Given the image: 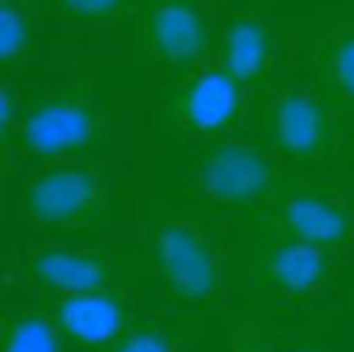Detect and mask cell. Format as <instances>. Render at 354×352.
<instances>
[{
  "label": "cell",
  "instance_id": "1",
  "mask_svg": "<svg viewBox=\"0 0 354 352\" xmlns=\"http://www.w3.org/2000/svg\"><path fill=\"white\" fill-rule=\"evenodd\" d=\"M133 253L160 307L180 315L228 313L241 286V230L216 214L168 203L160 195L137 197Z\"/></svg>",
  "mask_w": 354,
  "mask_h": 352
},
{
  "label": "cell",
  "instance_id": "2",
  "mask_svg": "<svg viewBox=\"0 0 354 352\" xmlns=\"http://www.w3.org/2000/svg\"><path fill=\"white\" fill-rule=\"evenodd\" d=\"M176 203L216 214L239 230L253 224L299 176L251 129L189 149Z\"/></svg>",
  "mask_w": 354,
  "mask_h": 352
},
{
  "label": "cell",
  "instance_id": "3",
  "mask_svg": "<svg viewBox=\"0 0 354 352\" xmlns=\"http://www.w3.org/2000/svg\"><path fill=\"white\" fill-rule=\"evenodd\" d=\"M122 158L64 160L27 166L17 180L19 228L56 239H93L118 210Z\"/></svg>",
  "mask_w": 354,
  "mask_h": 352
},
{
  "label": "cell",
  "instance_id": "4",
  "mask_svg": "<svg viewBox=\"0 0 354 352\" xmlns=\"http://www.w3.org/2000/svg\"><path fill=\"white\" fill-rule=\"evenodd\" d=\"M346 116L305 73H292L255 93L249 129L299 176L344 172L354 145Z\"/></svg>",
  "mask_w": 354,
  "mask_h": 352
},
{
  "label": "cell",
  "instance_id": "5",
  "mask_svg": "<svg viewBox=\"0 0 354 352\" xmlns=\"http://www.w3.org/2000/svg\"><path fill=\"white\" fill-rule=\"evenodd\" d=\"M133 249L95 239L31 234L15 222L2 230V284L23 297L77 295L139 282Z\"/></svg>",
  "mask_w": 354,
  "mask_h": 352
},
{
  "label": "cell",
  "instance_id": "6",
  "mask_svg": "<svg viewBox=\"0 0 354 352\" xmlns=\"http://www.w3.org/2000/svg\"><path fill=\"white\" fill-rule=\"evenodd\" d=\"M112 145V114L100 85L83 68L58 83L25 89L15 170L21 164L114 158Z\"/></svg>",
  "mask_w": 354,
  "mask_h": 352
},
{
  "label": "cell",
  "instance_id": "7",
  "mask_svg": "<svg viewBox=\"0 0 354 352\" xmlns=\"http://www.w3.org/2000/svg\"><path fill=\"white\" fill-rule=\"evenodd\" d=\"M255 93L218 60L156 83L151 122L166 139L191 149L249 129Z\"/></svg>",
  "mask_w": 354,
  "mask_h": 352
},
{
  "label": "cell",
  "instance_id": "8",
  "mask_svg": "<svg viewBox=\"0 0 354 352\" xmlns=\"http://www.w3.org/2000/svg\"><path fill=\"white\" fill-rule=\"evenodd\" d=\"M344 251L274 237L241 234V290L274 311H305L336 284Z\"/></svg>",
  "mask_w": 354,
  "mask_h": 352
},
{
  "label": "cell",
  "instance_id": "9",
  "mask_svg": "<svg viewBox=\"0 0 354 352\" xmlns=\"http://www.w3.org/2000/svg\"><path fill=\"white\" fill-rule=\"evenodd\" d=\"M222 0H137L127 23L133 62L153 81L214 56Z\"/></svg>",
  "mask_w": 354,
  "mask_h": 352
},
{
  "label": "cell",
  "instance_id": "10",
  "mask_svg": "<svg viewBox=\"0 0 354 352\" xmlns=\"http://www.w3.org/2000/svg\"><path fill=\"white\" fill-rule=\"evenodd\" d=\"M241 234L301 241L348 255L354 239V183L344 172L297 176Z\"/></svg>",
  "mask_w": 354,
  "mask_h": 352
},
{
  "label": "cell",
  "instance_id": "11",
  "mask_svg": "<svg viewBox=\"0 0 354 352\" xmlns=\"http://www.w3.org/2000/svg\"><path fill=\"white\" fill-rule=\"evenodd\" d=\"M212 58L253 93L297 71L292 37L274 17L272 0H222Z\"/></svg>",
  "mask_w": 354,
  "mask_h": 352
},
{
  "label": "cell",
  "instance_id": "12",
  "mask_svg": "<svg viewBox=\"0 0 354 352\" xmlns=\"http://www.w3.org/2000/svg\"><path fill=\"white\" fill-rule=\"evenodd\" d=\"M75 27L50 6L0 0L2 77L23 89H37L71 77L79 66L73 50Z\"/></svg>",
  "mask_w": 354,
  "mask_h": 352
},
{
  "label": "cell",
  "instance_id": "13",
  "mask_svg": "<svg viewBox=\"0 0 354 352\" xmlns=\"http://www.w3.org/2000/svg\"><path fill=\"white\" fill-rule=\"evenodd\" d=\"M56 324L75 352L110 351L141 317L137 286H112L77 295L27 297Z\"/></svg>",
  "mask_w": 354,
  "mask_h": 352
},
{
  "label": "cell",
  "instance_id": "14",
  "mask_svg": "<svg viewBox=\"0 0 354 352\" xmlns=\"http://www.w3.org/2000/svg\"><path fill=\"white\" fill-rule=\"evenodd\" d=\"M303 73L354 120V15L336 17L315 33Z\"/></svg>",
  "mask_w": 354,
  "mask_h": 352
},
{
  "label": "cell",
  "instance_id": "15",
  "mask_svg": "<svg viewBox=\"0 0 354 352\" xmlns=\"http://www.w3.org/2000/svg\"><path fill=\"white\" fill-rule=\"evenodd\" d=\"M0 352H75L50 315L31 299L4 307L0 315Z\"/></svg>",
  "mask_w": 354,
  "mask_h": 352
},
{
  "label": "cell",
  "instance_id": "16",
  "mask_svg": "<svg viewBox=\"0 0 354 352\" xmlns=\"http://www.w3.org/2000/svg\"><path fill=\"white\" fill-rule=\"evenodd\" d=\"M195 317L168 309L141 313L135 326L106 352H193Z\"/></svg>",
  "mask_w": 354,
  "mask_h": 352
},
{
  "label": "cell",
  "instance_id": "17",
  "mask_svg": "<svg viewBox=\"0 0 354 352\" xmlns=\"http://www.w3.org/2000/svg\"><path fill=\"white\" fill-rule=\"evenodd\" d=\"M288 338L278 330L274 309L255 297L228 311L224 352H284Z\"/></svg>",
  "mask_w": 354,
  "mask_h": 352
},
{
  "label": "cell",
  "instance_id": "18",
  "mask_svg": "<svg viewBox=\"0 0 354 352\" xmlns=\"http://www.w3.org/2000/svg\"><path fill=\"white\" fill-rule=\"evenodd\" d=\"M137 0H50V8L81 29L118 31L124 29Z\"/></svg>",
  "mask_w": 354,
  "mask_h": 352
},
{
  "label": "cell",
  "instance_id": "19",
  "mask_svg": "<svg viewBox=\"0 0 354 352\" xmlns=\"http://www.w3.org/2000/svg\"><path fill=\"white\" fill-rule=\"evenodd\" d=\"M25 102V89L2 77L0 83V174L2 183L15 172V141L19 133L21 112Z\"/></svg>",
  "mask_w": 354,
  "mask_h": 352
},
{
  "label": "cell",
  "instance_id": "20",
  "mask_svg": "<svg viewBox=\"0 0 354 352\" xmlns=\"http://www.w3.org/2000/svg\"><path fill=\"white\" fill-rule=\"evenodd\" d=\"M284 352H332V349L317 332H303L299 336L288 338Z\"/></svg>",
  "mask_w": 354,
  "mask_h": 352
},
{
  "label": "cell",
  "instance_id": "21",
  "mask_svg": "<svg viewBox=\"0 0 354 352\" xmlns=\"http://www.w3.org/2000/svg\"><path fill=\"white\" fill-rule=\"evenodd\" d=\"M344 174L354 183V145L353 149H351V156H348L346 164H344Z\"/></svg>",
  "mask_w": 354,
  "mask_h": 352
},
{
  "label": "cell",
  "instance_id": "22",
  "mask_svg": "<svg viewBox=\"0 0 354 352\" xmlns=\"http://www.w3.org/2000/svg\"><path fill=\"white\" fill-rule=\"evenodd\" d=\"M23 4H35V6H50V0H17Z\"/></svg>",
  "mask_w": 354,
  "mask_h": 352
},
{
  "label": "cell",
  "instance_id": "23",
  "mask_svg": "<svg viewBox=\"0 0 354 352\" xmlns=\"http://www.w3.org/2000/svg\"><path fill=\"white\" fill-rule=\"evenodd\" d=\"M351 253H354V239H353V245H351Z\"/></svg>",
  "mask_w": 354,
  "mask_h": 352
},
{
  "label": "cell",
  "instance_id": "24",
  "mask_svg": "<svg viewBox=\"0 0 354 352\" xmlns=\"http://www.w3.org/2000/svg\"><path fill=\"white\" fill-rule=\"evenodd\" d=\"M346 2H351V4H354V0H346Z\"/></svg>",
  "mask_w": 354,
  "mask_h": 352
}]
</instances>
